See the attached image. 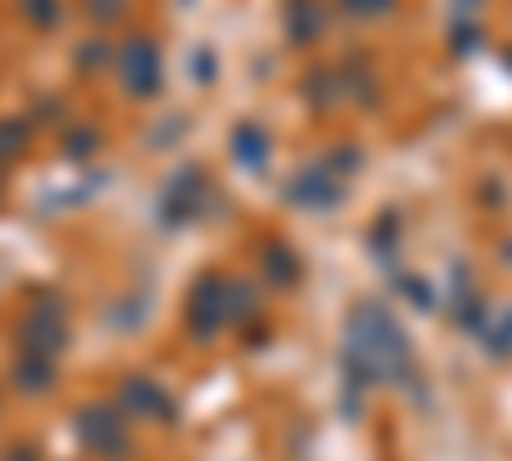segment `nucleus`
<instances>
[]
</instances>
